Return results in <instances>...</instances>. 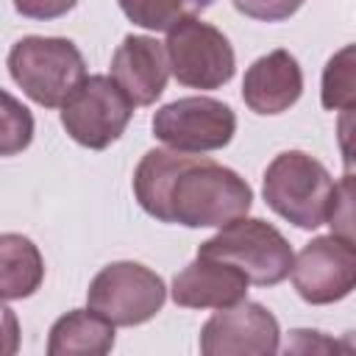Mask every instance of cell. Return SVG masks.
Here are the masks:
<instances>
[{"label": "cell", "mask_w": 356, "mask_h": 356, "mask_svg": "<svg viewBox=\"0 0 356 356\" xmlns=\"http://www.w3.org/2000/svg\"><path fill=\"white\" fill-rule=\"evenodd\" d=\"M278 320L261 303L239 300L217 309L200 331L203 356H273L278 350Z\"/></svg>", "instance_id": "cell-10"}, {"label": "cell", "mask_w": 356, "mask_h": 356, "mask_svg": "<svg viewBox=\"0 0 356 356\" xmlns=\"http://www.w3.org/2000/svg\"><path fill=\"white\" fill-rule=\"evenodd\" d=\"M134 103L108 75L83 78L61 103L64 131L89 150H103L117 142L131 122Z\"/></svg>", "instance_id": "cell-6"}, {"label": "cell", "mask_w": 356, "mask_h": 356, "mask_svg": "<svg viewBox=\"0 0 356 356\" xmlns=\"http://www.w3.org/2000/svg\"><path fill=\"white\" fill-rule=\"evenodd\" d=\"M214 0H120L122 14L147 31H170L178 22L206 11Z\"/></svg>", "instance_id": "cell-16"}, {"label": "cell", "mask_w": 356, "mask_h": 356, "mask_svg": "<svg viewBox=\"0 0 356 356\" xmlns=\"http://www.w3.org/2000/svg\"><path fill=\"white\" fill-rule=\"evenodd\" d=\"M8 72L33 103L56 108L86 78V61L70 39L25 36L8 50Z\"/></svg>", "instance_id": "cell-3"}, {"label": "cell", "mask_w": 356, "mask_h": 356, "mask_svg": "<svg viewBox=\"0 0 356 356\" xmlns=\"http://www.w3.org/2000/svg\"><path fill=\"white\" fill-rule=\"evenodd\" d=\"M248 295V278L231 261L200 256L172 278V300L184 309H228Z\"/></svg>", "instance_id": "cell-12"}, {"label": "cell", "mask_w": 356, "mask_h": 356, "mask_svg": "<svg viewBox=\"0 0 356 356\" xmlns=\"http://www.w3.org/2000/svg\"><path fill=\"white\" fill-rule=\"evenodd\" d=\"M139 206L186 228H222L250 211L253 189L231 167L178 150H147L134 172Z\"/></svg>", "instance_id": "cell-1"}, {"label": "cell", "mask_w": 356, "mask_h": 356, "mask_svg": "<svg viewBox=\"0 0 356 356\" xmlns=\"http://www.w3.org/2000/svg\"><path fill=\"white\" fill-rule=\"evenodd\" d=\"M292 284L298 295L312 306H325L348 298L356 286V248L353 239L328 234L317 236L298 259H292Z\"/></svg>", "instance_id": "cell-9"}, {"label": "cell", "mask_w": 356, "mask_h": 356, "mask_svg": "<svg viewBox=\"0 0 356 356\" xmlns=\"http://www.w3.org/2000/svg\"><path fill=\"white\" fill-rule=\"evenodd\" d=\"M303 92V72L292 53L273 50L256 58L242 81V97L256 114H281L298 103Z\"/></svg>", "instance_id": "cell-13"}, {"label": "cell", "mask_w": 356, "mask_h": 356, "mask_svg": "<svg viewBox=\"0 0 356 356\" xmlns=\"http://www.w3.org/2000/svg\"><path fill=\"white\" fill-rule=\"evenodd\" d=\"M78 0H14V8L31 19H56L72 11Z\"/></svg>", "instance_id": "cell-20"}, {"label": "cell", "mask_w": 356, "mask_h": 356, "mask_svg": "<svg viewBox=\"0 0 356 356\" xmlns=\"http://www.w3.org/2000/svg\"><path fill=\"white\" fill-rule=\"evenodd\" d=\"M356 81H353V47H342L328 64H325V72H323V106L337 111H350L353 108V100H356V92H353Z\"/></svg>", "instance_id": "cell-18"}, {"label": "cell", "mask_w": 356, "mask_h": 356, "mask_svg": "<svg viewBox=\"0 0 356 356\" xmlns=\"http://www.w3.org/2000/svg\"><path fill=\"white\" fill-rule=\"evenodd\" d=\"M267 206L298 228H317L328 220L337 184L328 170L303 150L278 153L264 172Z\"/></svg>", "instance_id": "cell-2"}, {"label": "cell", "mask_w": 356, "mask_h": 356, "mask_svg": "<svg viewBox=\"0 0 356 356\" xmlns=\"http://www.w3.org/2000/svg\"><path fill=\"white\" fill-rule=\"evenodd\" d=\"M167 286L159 273L139 261L106 264L89 284L86 303L111 325H139L161 312Z\"/></svg>", "instance_id": "cell-5"}, {"label": "cell", "mask_w": 356, "mask_h": 356, "mask_svg": "<svg viewBox=\"0 0 356 356\" xmlns=\"http://www.w3.org/2000/svg\"><path fill=\"white\" fill-rule=\"evenodd\" d=\"M231 3L239 14L253 17V19H264V22L286 19L303 6V0H231Z\"/></svg>", "instance_id": "cell-19"}, {"label": "cell", "mask_w": 356, "mask_h": 356, "mask_svg": "<svg viewBox=\"0 0 356 356\" xmlns=\"http://www.w3.org/2000/svg\"><path fill=\"white\" fill-rule=\"evenodd\" d=\"M167 64L178 83L192 89H217L234 78V47L222 31L195 17L167 31Z\"/></svg>", "instance_id": "cell-7"}, {"label": "cell", "mask_w": 356, "mask_h": 356, "mask_svg": "<svg viewBox=\"0 0 356 356\" xmlns=\"http://www.w3.org/2000/svg\"><path fill=\"white\" fill-rule=\"evenodd\" d=\"M33 139V114L6 89H0V156L22 153Z\"/></svg>", "instance_id": "cell-17"}, {"label": "cell", "mask_w": 356, "mask_h": 356, "mask_svg": "<svg viewBox=\"0 0 356 356\" xmlns=\"http://www.w3.org/2000/svg\"><path fill=\"white\" fill-rule=\"evenodd\" d=\"M19 350V320L0 303V356H14Z\"/></svg>", "instance_id": "cell-21"}, {"label": "cell", "mask_w": 356, "mask_h": 356, "mask_svg": "<svg viewBox=\"0 0 356 356\" xmlns=\"http://www.w3.org/2000/svg\"><path fill=\"white\" fill-rule=\"evenodd\" d=\"M44 278L39 248L22 234H0V300L31 298Z\"/></svg>", "instance_id": "cell-15"}, {"label": "cell", "mask_w": 356, "mask_h": 356, "mask_svg": "<svg viewBox=\"0 0 356 356\" xmlns=\"http://www.w3.org/2000/svg\"><path fill=\"white\" fill-rule=\"evenodd\" d=\"M197 253L231 261L245 273L248 284L256 286L281 284L289 275L295 259L284 234L259 217H239L222 225L211 239L197 248Z\"/></svg>", "instance_id": "cell-4"}, {"label": "cell", "mask_w": 356, "mask_h": 356, "mask_svg": "<svg viewBox=\"0 0 356 356\" xmlns=\"http://www.w3.org/2000/svg\"><path fill=\"white\" fill-rule=\"evenodd\" d=\"M114 348V325L92 309H75L50 328V356H106Z\"/></svg>", "instance_id": "cell-14"}, {"label": "cell", "mask_w": 356, "mask_h": 356, "mask_svg": "<svg viewBox=\"0 0 356 356\" xmlns=\"http://www.w3.org/2000/svg\"><path fill=\"white\" fill-rule=\"evenodd\" d=\"M170 78L167 50L153 36L128 33L111 58V81L134 106H150L161 97Z\"/></svg>", "instance_id": "cell-11"}, {"label": "cell", "mask_w": 356, "mask_h": 356, "mask_svg": "<svg viewBox=\"0 0 356 356\" xmlns=\"http://www.w3.org/2000/svg\"><path fill=\"white\" fill-rule=\"evenodd\" d=\"M236 117L214 97H181L161 106L153 117V136L178 153L220 150L234 139Z\"/></svg>", "instance_id": "cell-8"}]
</instances>
